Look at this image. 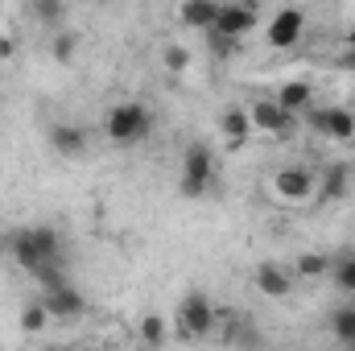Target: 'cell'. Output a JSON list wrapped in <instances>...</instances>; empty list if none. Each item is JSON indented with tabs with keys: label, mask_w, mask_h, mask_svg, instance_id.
Masks as SVG:
<instances>
[{
	"label": "cell",
	"mask_w": 355,
	"mask_h": 351,
	"mask_svg": "<svg viewBox=\"0 0 355 351\" xmlns=\"http://www.w3.org/2000/svg\"><path fill=\"white\" fill-rule=\"evenodd\" d=\"M257 289L265 298H289L293 293V273L277 261H261L257 264Z\"/></svg>",
	"instance_id": "13"
},
{
	"label": "cell",
	"mask_w": 355,
	"mask_h": 351,
	"mask_svg": "<svg viewBox=\"0 0 355 351\" xmlns=\"http://www.w3.org/2000/svg\"><path fill=\"white\" fill-rule=\"evenodd\" d=\"M215 323H219V314H215L211 293L190 289V293L178 302V314H174V323H170V335L182 339V343H198V339H207V335L215 331Z\"/></svg>",
	"instance_id": "2"
},
{
	"label": "cell",
	"mask_w": 355,
	"mask_h": 351,
	"mask_svg": "<svg viewBox=\"0 0 355 351\" xmlns=\"http://www.w3.org/2000/svg\"><path fill=\"white\" fill-rule=\"evenodd\" d=\"M223 339L232 343V348H244V351H261L265 348V339H261V331L252 327V323H227V331H223Z\"/></svg>",
	"instance_id": "19"
},
{
	"label": "cell",
	"mask_w": 355,
	"mask_h": 351,
	"mask_svg": "<svg viewBox=\"0 0 355 351\" xmlns=\"http://www.w3.org/2000/svg\"><path fill=\"white\" fill-rule=\"evenodd\" d=\"M219 132H223L227 149H240V145H248V137H252V120H248V108H227V112L219 116Z\"/></svg>",
	"instance_id": "16"
},
{
	"label": "cell",
	"mask_w": 355,
	"mask_h": 351,
	"mask_svg": "<svg viewBox=\"0 0 355 351\" xmlns=\"http://www.w3.org/2000/svg\"><path fill=\"white\" fill-rule=\"evenodd\" d=\"M46 323H50V314H46L37 302H29V306L21 310V331H25V335H42V331H46Z\"/></svg>",
	"instance_id": "25"
},
{
	"label": "cell",
	"mask_w": 355,
	"mask_h": 351,
	"mask_svg": "<svg viewBox=\"0 0 355 351\" xmlns=\"http://www.w3.org/2000/svg\"><path fill=\"white\" fill-rule=\"evenodd\" d=\"M50 149L58 157H83L87 153V132L79 124H50Z\"/></svg>",
	"instance_id": "14"
},
{
	"label": "cell",
	"mask_w": 355,
	"mask_h": 351,
	"mask_svg": "<svg viewBox=\"0 0 355 351\" xmlns=\"http://www.w3.org/2000/svg\"><path fill=\"white\" fill-rule=\"evenodd\" d=\"M339 67H343V71H355V50H347V54H339Z\"/></svg>",
	"instance_id": "29"
},
{
	"label": "cell",
	"mask_w": 355,
	"mask_h": 351,
	"mask_svg": "<svg viewBox=\"0 0 355 351\" xmlns=\"http://www.w3.org/2000/svg\"><path fill=\"white\" fill-rule=\"evenodd\" d=\"M50 318H79L83 310H87V302H83V293L75 289V285H62V289H50V293H37L33 298Z\"/></svg>",
	"instance_id": "10"
},
{
	"label": "cell",
	"mask_w": 355,
	"mask_h": 351,
	"mask_svg": "<svg viewBox=\"0 0 355 351\" xmlns=\"http://www.w3.org/2000/svg\"><path fill=\"white\" fill-rule=\"evenodd\" d=\"M37 285H42V293H50V289H62V285H71V277H67V257L62 261H50L42 264L37 273H29Z\"/></svg>",
	"instance_id": "21"
},
{
	"label": "cell",
	"mask_w": 355,
	"mask_h": 351,
	"mask_svg": "<svg viewBox=\"0 0 355 351\" xmlns=\"http://www.w3.org/2000/svg\"><path fill=\"white\" fill-rule=\"evenodd\" d=\"M257 29V4L248 0V4H219V21H215V33H223V37H244V33H252Z\"/></svg>",
	"instance_id": "9"
},
{
	"label": "cell",
	"mask_w": 355,
	"mask_h": 351,
	"mask_svg": "<svg viewBox=\"0 0 355 351\" xmlns=\"http://www.w3.org/2000/svg\"><path fill=\"white\" fill-rule=\"evenodd\" d=\"M211 182H215V153H211V145H202V141H190V145H186V153H182L178 194L194 203V198H202V194L211 190Z\"/></svg>",
	"instance_id": "4"
},
{
	"label": "cell",
	"mask_w": 355,
	"mask_h": 351,
	"mask_svg": "<svg viewBox=\"0 0 355 351\" xmlns=\"http://www.w3.org/2000/svg\"><path fill=\"white\" fill-rule=\"evenodd\" d=\"M178 21H182L186 29L211 33L215 21H219V0H182V4H178Z\"/></svg>",
	"instance_id": "12"
},
{
	"label": "cell",
	"mask_w": 355,
	"mask_h": 351,
	"mask_svg": "<svg viewBox=\"0 0 355 351\" xmlns=\"http://www.w3.org/2000/svg\"><path fill=\"white\" fill-rule=\"evenodd\" d=\"M343 351H355V348H343Z\"/></svg>",
	"instance_id": "32"
},
{
	"label": "cell",
	"mask_w": 355,
	"mask_h": 351,
	"mask_svg": "<svg viewBox=\"0 0 355 351\" xmlns=\"http://www.w3.org/2000/svg\"><path fill=\"white\" fill-rule=\"evenodd\" d=\"M8 257L21 264L25 273H37L42 264L62 261V236H58V228H50V223L17 228V232L8 236Z\"/></svg>",
	"instance_id": "1"
},
{
	"label": "cell",
	"mask_w": 355,
	"mask_h": 351,
	"mask_svg": "<svg viewBox=\"0 0 355 351\" xmlns=\"http://www.w3.org/2000/svg\"><path fill=\"white\" fill-rule=\"evenodd\" d=\"M162 67H166L170 75H182V71L190 67V50H186V46H166V50H162Z\"/></svg>",
	"instance_id": "26"
},
{
	"label": "cell",
	"mask_w": 355,
	"mask_h": 351,
	"mask_svg": "<svg viewBox=\"0 0 355 351\" xmlns=\"http://www.w3.org/2000/svg\"><path fill=\"white\" fill-rule=\"evenodd\" d=\"M137 339H141V348H149V351L166 348V339H170V323H166L162 314H145L141 327H137Z\"/></svg>",
	"instance_id": "17"
},
{
	"label": "cell",
	"mask_w": 355,
	"mask_h": 351,
	"mask_svg": "<svg viewBox=\"0 0 355 351\" xmlns=\"http://www.w3.org/2000/svg\"><path fill=\"white\" fill-rule=\"evenodd\" d=\"M343 42H347V50H355V25H352V33H347Z\"/></svg>",
	"instance_id": "30"
},
{
	"label": "cell",
	"mask_w": 355,
	"mask_h": 351,
	"mask_svg": "<svg viewBox=\"0 0 355 351\" xmlns=\"http://www.w3.org/2000/svg\"><path fill=\"white\" fill-rule=\"evenodd\" d=\"M29 12H33L42 25H58V21L67 17V4H58V0H33Z\"/></svg>",
	"instance_id": "23"
},
{
	"label": "cell",
	"mask_w": 355,
	"mask_h": 351,
	"mask_svg": "<svg viewBox=\"0 0 355 351\" xmlns=\"http://www.w3.org/2000/svg\"><path fill=\"white\" fill-rule=\"evenodd\" d=\"M302 120L310 132H318L327 141H352L355 137V112H347V108H318L314 103Z\"/></svg>",
	"instance_id": "5"
},
{
	"label": "cell",
	"mask_w": 355,
	"mask_h": 351,
	"mask_svg": "<svg viewBox=\"0 0 355 351\" xmlns=\"http://www.w3.org/2000/svg\"><path fill=\"white\" fill-rule=\"evenodd\" d=\"M293 273H297V277H306V281L327 277V273H331V257H327V252H302V257L293 261Z\"/></svg>",
	"instance_id": "22"
},
{
	"label": "cell",
	"mask_w": 355,
	"mask_h": 351,
	"mask_svg": "<svg viewBox=\"0 0 355 351\" xmlns=\"http://www.w3.org/2000/svg\"><path fill=\"white\" fill-rule=\"evenodd\" d=\"M327 277L335 281L339 293H355V252H339V257H331V273H327Z\"/></svg>",
	"instance_id": "18"
},
{
	"label": "cell",
	"mask_w": 355,
	"mask_h": 351,
	"mask_svg": "<svg viewBox=\"0 0 355 351\" xmlns=\"http://www.w3.org/2000/svg\"><path fill=\"white\" fill-rule=\"evenodd\" d=\"M17 54V37L12 33H0V62H8Z\"/></svg>",
	"instance_id": "28"
},
{
	"label": "cell",
	"mask_w": 355,
	"mask_h": 351,
	"mask_svg": "<svg viewBox=\"0 0 355 351\" xmlns=\"http://www.w3.org/2000/svg\"><path fill=\"white\" fill-rule=\"evenodd\" d=\"M42 351H62V348H42Z\"/></svg>",
	"instance_id": "31"
},
{
	"label": "cell",
	"mask_w": 355,
	"mask_h": 351,
	"mask_svg": "<svg viewBox=\"0 0 355 351\" xmlns=\"http://www.w3.org/2000/svg\"><path fill=\"white\" fill-rule=\"evenodd\" d=\"M352 166L347 162H331L327 166V174H322V182H318V203H339V198H347V190H352Z\"/></svg>",
	"instance_id": "15"
},
{
	"label": "cell",
	"mask_w": 355,
	"mask_h": 351,
	"mask_svg": "<svg viewBox=\"0 0 355 351\" xmlns=\"http://www.w3.org/2000/svg\"><path fill=\"white\" fill-rule=\"evenodd\" d=\"M248 120H252V128L268 132L272 141H289V137H293V128H297V120H293V116H285V112L277 108V99H252Z\"/></svg>",
	"instance_id": "8"
},
{
	"label": "cell",
	"mask_w": 355,
	"mask_h": 351,
	"mask_svg": "<svg viewBox=\"0 0 355 351\" xmlns=\"http://www.w3.org/2000/svg\"><path fill=\"white\" fill-rule=\"evenodd\" d=\"M87 351H95V348H87Z\"/></svg>",
	"instance_id": "33"
},
{
	"label": "cell",
	"mask_w": 355,
	"mask_h": 351,
	"mask_svg": "<svg viewBox=\"0 0 355 351\" xmlns=\"http://www.w3.org/2000/svg\"><path fill=\"white\" fill-rule=\"evenodd\" d=\"M272 190L285 203H310V194L318 190V178H314L310 166H285V170L272 174Z\"/></svg>",
	"instance_id": "7"
},
{
	"label": "cell",
	"mask_w": 355,
	"mask_h": 351,
	"mask_svg": "<svg viewBox=\"0 0 355 351\" xmlns=\"http://www.w3.org/2000/svg\"><path fill=\"white\" fill-rule=\"evenodd\" d=\"M272 99H277V108H281L285 116H293V120H297V116H306V112L314 108V87H310L306 79H289V83H281V87H277Z\"/></svg>",
	"instance_id": "11"
},
{
	"label": "cell",
	"mask_w": 355,
	"mask_h": 351,
	"mask_svg": "<svg viewBox=\"0 0 355 351\" xmlns=\"http://www.w3.org/2000/svg\"><path fill=\"white\" fill-rule=\"evenodd\" d=\"M207 50H211L215 58H232V54L240 50V42H236V37H223V33L211 29V33H207Z\"/></svg>",
	"instance_id": "27"
},
{
	"label": "cell",
	"mask_w": 355,
	"mask_h": 351,
	"mask_svg": "<svg viewBox=\"0 0 355 351\" xmlns=\"http://www.w3.org/2000/svg\"><path fill=\"white\" fill-rule=\"evenodd\" d=\"M75 50H79V33H54V42H50V54H54V62H71L75 58Z\"/></svg>",
	"instance_id": "24"
},
{
	"label": "cell",
	"mask_w": 355,
	"mask_h": 351,
	"mask_svg": "<svg viewBox=\"0 0 355 351\" xmlns=\"http://www.w3.org/2000/svg\"><path fill=\"white\" fill-rule=\"evenodd\" d=\"M302 33H306V12L302 8H277L265 29V42L272 50H293L302 42Z\"/></svg>",
	"instance_id": "6"
},
{
	"label": "cell",
	"mask_w": 355,
	"mask_h": 351,
	"mask_svg": "<svg viewBox=\"0 0 355 351\" xmlns=\"http://www.w3.org/2000/svg\"><path fill=\"white\" fill-rule=\"evenodd\" d=\"M331 331L343 348H355V302H343L335 314H331Z\"/></svg>",
	"instance_id": "20"
},
{
	"label": "cell",
	"mask_w": 355,
	"mask_h": 351,
	"mask_svg": "<svg viewBox=\"0 0 355 351\" xmlns=\"http://www.w3.org/2000/svg\"><path fill=\"white\" fill-rule=\"evenodd\" d=\"M149 128H153V112L145 108V103H137V99H124V103H116V108H107V116H103V132H107V141L112 145H141L145 137H149Z\"/></svg>",
	"instance_id": "3"
}]
</instances>
